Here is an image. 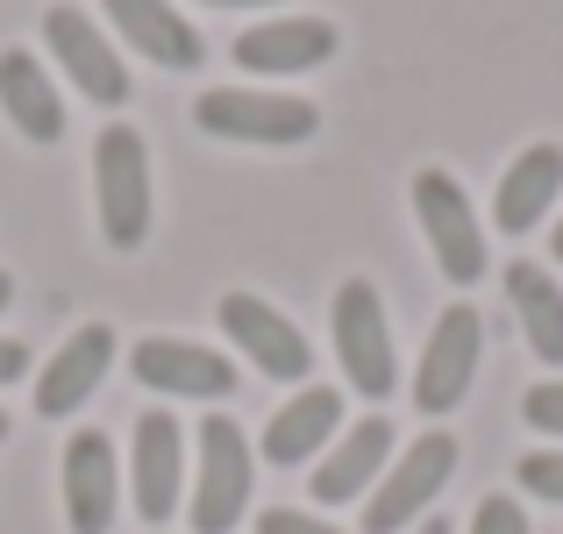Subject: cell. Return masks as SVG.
<instances>
[{"label": "cell", "mask_w": 563, "mask_h": 534, "mask_svg": "<svg viewBox=\"0 0 563 534\" xmlns=\"http://www.w3.org/2000/svg\"><path fill=\"white\" fill-rule=\"evenodd\" d=\"M250 478H257V456H250V435L229 421V413H207L200 435H192V534H229L250 513Z\"/></svg>", "instance_id": "6da1fadb"}, {"label": "cell", "mask_w": 563, "mask_h": 534, "mask_svg": "<svg viewBox=\"0 0 563 534\" xmlns=\"http://www.w3.org/2000/svg\"><path fill=\"white\" fill-rule=\"evenodd\" d=\"M329 335H335V364H343L350 392L364 399H393L399 385V356H393V321L372 278H343L329 300Z\"/></svg>", "instance_id": "7a4b0ae2"}, {"label": "cell", "mask_w": 563, "mask_h": 534, "mask_svg": "<svg viewBox=\"0 0 563 534\" xmlns=\"http://www.w3.org/2000/svg\"><path fill=\"white\" fill-rule=\"evenodd\" d=\"M93 200L108 249H143V235H151V143L129 122L100 129L93 143Z\"/></svg>", "instance_id": "3957f363"}, {"label": "cell", "mask_w": 563, "mask_h": 534, "mask_svg": "<svg viewBox=\"0 0 563 534\" xmlns=\"http://www.w3.org/2000/svg\"><path fill=\"white\" fill-rule=\"evenodd\" d=\"M192 122L221 143H257V151H292L321 129V108L300 93H257V86H214L200 93Z\"/></svg>", "instance_id": "277c9868"}, {"label": "cell", "mask_w": 563, "mask_h": 534, "mask_svg": "<svg viewBox=\"0 0 563 534\" xmlns=\"http://www.w3.org/2000/svg\"><path fill=\"white\" fill-rule=\"evenodd\" d=\"M413 221H421L428 249H435V271L450 278V286H478L485 278V221L478 207H471V192L456 186L450 171H413Z\"/></svg>", "instance_id": "5b68a950"}, {"label": "cell", "mask_w": 563, "mask_h": 534, "mask_svg": "<svg viewBox=\"0 0 563 534\" xmlns=\"http://www.w3.org/2000/svg\"><path fill=\"white\" fill-rule=\"evenodd\" d=\"M450 470H456V435H442V427L413 435L407 456H393L385 478L364 492V534H399L407 521H421V513L442 499Z\"/></svg>", "instance_id": "8992f818"}, {"label": "cell", "mask_w": 563, "mask_h": 534, "mask_svg": "<svg viewBox=\"0 0 563 534\" xmlns=\"http://www.w3.org/2000/svg\"><path fill=\"white\" fill-rule=\"evenodd\" d=\"M43 43H51V57L65 65V79L79 86L93 108H129V71H122V51H114V36L93 22L86 8H51L43 14Z\"/></svg>", "instance_id": "52a82bcc"}, {"label": "cell", "mask_w": 563, "mask_h": 534, "mask_svg": "<svg viewBox=\"0 0 563 534\" xmlns=\"http://www.w3.org/2000/svg\"><path fill=\"white\" fill-rule=\"evenodd\" d=\"M478 356H485V321L478 307H442L435 329H428V349H421V370H413V407L421 413H450L464 407L471 378H478Z\"/></svg>", "instance_id": "ba28073f"}, {"label": "cell", "mask_w": 563, "mask_h": 534, "mask_svg": "<svg viewBox=\"0 0 563 534\" xmlns=\"http://www.w3.org/2000/svg\"><path fill=\"white\" fill-rule=\"evenodd\" d=\"M214 321H221V335L235 343V356H250L264 378L300 385L307 370H314V349H307V335L292 329V321L278 314L272 300H257V292H221Z\"/></svg>", "instance_id": "9c48e42d"}, {"label": "cell", "mask_w": 563, "mask_h": 534, "mask_svg": "<svg viewBox=\"0 0 563 534\" xmlns=\"http://www.w3.org/2000/svg\"><path fill=\"white\" fill-rule=\"evenodd\" d=\"M129 370H136V385H151V392L165 399H229L235 392V364L221 349L207 343H179V335H143L136 349H129Z\"/></svg>", "instance_id": "30bf717a"}, {"label": "cell", "mask_w": 563, "mask_h": 534, "mask_svg": "<svg viewBox=\"0 0 563 534\" xmlns=\"http://www.w3.org/2000/svg\"><path fill=\"white\" fill-rule=\"evenodd\" d=\"M65 527L71 534H108L114 527V507H122V464H114V442L100 427H79L65 442Z\"/></svg>", "instance_id": "8fae6325"}, {"label": "cell", "mask_w": 563, "mask_h": 534, "mask_svg": "<svg viewBox=\"0 0 563 534\" xmlns=\"http://www.w3.org/2000/svg\"><path fill=\"white\" fill-rule=\"evenodd\" d=\"M129 485H136V513L151 527L179 513V492H186V427H179V413H143L136 421Z\"/></svg>", "instance_id": "7c38bea8"}, {"label": "cell", "mask_w": 563, "mask_h": 534, "mask_svg": "<svg viewBox=\"0 0 563 534\" xmlns=\"http://www.w3.org/2000/svg\"><path fill=\"white\" fill-rule=\"evenodd\" d=\"M335 22L321 14H272V22L243 29L235 36V65L243 71H264V79H292V71H314L335 57Z\"/></svg>", "instance_id": "4fadbf2b"}, {"label": "cell", "mask_w": 563, "mask_h": 534, "mask_svg": "<svg viewBox=\"0 0 563 534\" xmlns=\"http://www.w3.org/2000/svg\"><path fill=\"white\" fill-rule=\"evenodd\" d=\"M385 464H393V421L385 413H364L357 427H343V435L329 442V456L314 464V507H350V499H364L372 485L385 478Z\"/></svg>", "instance_id": "5bb4252c"}, {"label": "cell", "mask_w": 563, "mask_h": 534, "mask_svg": "<svg viewBox=\"0 0 563 534\" xmlns=\"http://www.w3.org/2000/svg\"><path fill=\"white\" fill-rule=\"evenodd\" d=\"M108 364H114V329H108V321H86V329H71L65 349H57L51 364H43V378H36V413H43V421H65V413H79L86 399L100 392Z\"/></svg>", "instance_id": "9a60e30c"}, {"label": "cell", "mask_w": 563, "mask_h": 534, "mask_svg": "<svg viewBox=\"0 0 563 534\" xmlns=\"http://www.w3.org/2000/svg\"><path fill=\"white\" fill-rule=\"evenodd\" d=\"M108 8V22H114V36L129 43V51H143L151 65H165V71H200V57H207V43H200V29L186 22L172 0H100Z\"/></svg>", "instance_id": "2e32d148"}, {"label": "cell", "mask_w": 563, "mask_h": 534, "mask_svg": "<svg viewBox=\"0 0 563 534\" xmlns=\"http://www.w3.org/2000/svg\"><path fill=\"white\" fill-rule=\"evenodd\" d=\"M335 435H343V392H335V385H300V392L272 413V427H264V464H278V470L314 464Z\"/></svg>", "instance_id": "e0dca14e"}, {"label": "cell", "mask_w": 563, "mask_h": 534, "mask_svg": "<svg viewBox=\"0 0 563 534\" xmlns=\"http://www.w3.org/2000/svg\"><path fill=\"white\" fill-rule=\"evenodd\" d=\"M556 192H563V151H556V143H528V151L507 165V178H499V192H493L499 235L542 229V221H550V207H556Z\"/></svg>", "instance_id": "ac0fdd59"}, {"label": "cell", "mask_w": 563, "mask_h": 534, "mask_svg": "<svg viewBox=\"0 0 563 534\" xmlns=\"http://www.w3.org/2000/svg\"><path fill=\"white\" fill-rule=\"evenodd\" d=\"M0 114L8 129H22L29 143H57L65 136V93L43 71L36 51H0Z\"/></svg>", "instance_id": "d6986e66"}, {"label": "cell", "mask_w": 563, "mask_h": 534, "mask_svg": "<svg viewBox=\"0 0 563 534\" xmlns=\"http://www.w3.org/2000/svg\"><path fill=\"white\" fill-rule=\"evenodd\" d=\"M507 300H514V314H521V335H528V349L542 356V364H563V286L542 264H507Z\"/></svg>", "instance_id": "ffe728a7"}, {"label": "cell", "mask_w": 563, "mask_h": 534, "mask_svg": "<svg viewBox=\"0 0 563 534\" xmlns=\"http://www.w3.org/2000/svg\"><path fill=\"white\" fill-rule=\"evenodd\" d=\"M514 478H521V492L550 499V507H563V449H528L521 464H514Z\"/></svg>", "instance_id": "44dd1931"}, {"label": "cell", "mask_w": 563, "mask_h": 534, "mask_svg": "<svg viewBox=\"0 0 563 534\" xmlns=\"http://www.w3.org/2000/svg\"><path fill=\"white\" fill-rule=\"evenodd\" d=\"M521 421L536 427V435H556V442H563V378H542V385H528V399H521Z\"/></svg>", "instance_id": "7402d4cb"}, {"label": "cell", "mask_w": 563, "mask_h": 534, "mask_svg": "<svg viewBox=\"0 0 563 534\" xmlns=\"http://www.w3.org/2000/svg\"><path fill=\"white\" fill-rule=\"evenodd\" d=\"M471 534H528V513H521V499H507V492H485V499H478V513H471Z\"/></svg>", "instance_id": "603a6c76"}, {"label": "cell", "mask_w": 563, "mask_h": 534, "mask_svg": "<svg viewBox=\"0 0 563 534\" xmlns=\"http://www.w3.org/2000/svg\"><path fill=\"white\" fill-rule=\"evenodd\" d=\"M257 534H343V527H329L321 513H300V507H264Z\"/></svg>", "instance_id": "cb8c5ba5"}, {"label": "cell", "mask_w": 563, "mask_h": 534, "mask_svg": "<svg viewBox=\"0 0 563 534\" xmlns=\"http://www.w3.org/2000/svg\"><path fill=\"white\" fill-rule=\"evenodd\" d=\"M22 370H29V349L14 343V335H0V385H14Z\"/></svg>", "instance_id": "d4e9b609"}, {"label": "cell", "mask_w": 563, "mask_h": 534, "mask_svg": "<svg viewBox=\"0 0 563 534\" xmlns=\"http://www.w3.org/2000/svg\"><path fill=\"white\" fill-rule=\"evenodd\" d=\"M200 8H278V0H200Z\"/></svg>", "instance_id": "484cf974"}, {"label": "cell", "mask_w": 563, "mask_h": 534, "mask_svg": "<svg viewBox=\"0 0 563 534\" xmlns=\"http://www.w3.org/2000/svg\"><path fill=\"white\" fill-rule=\"evenodd\" d=\"M8 300H14V278H8V271H0V314H8Z\"/></svg>", "instance_id": "4316f807"}, {"label": "cell", "mask_w": 563, "mask_h": 534, "mask_svg": "<svg viewBox=\"0 0 563 534\" xmlns=\"http://www.w3.org/2000/svg\"><path fill=\"white\" fill-rule=\"evenodd\" d=\"M550 249H556V264H563V221H556V235H550Z\"/></svg>", "instance_id": "83f0119b"}, {"label": "cell", "mask_w": 563, "mask_h": 534, "mask_svg": "<svg viewBox=\"0 0 563 534\" xmlns=\"http://www.w3.org/2000/svg\"><path fill=\"white\" fill-rule=\"evenodd\" d=\"M421 534H450V521H428V527H421Z\"/></svg>", "instance_id": "f1b7e54d"}, {"label": "cell", "mask_w": 563, "mask_h": 534, "mask_svg": "<svg viewBox=\"0 0 563 534\" xmlns=\"http://www.w3.org/2000/svg\"><path fill=\"white\" fill-rule=\"evenodd\" d=\"M0 442H8V413H0Z\"/></svg>", "instance_id": "f546056e"}]
</instances>
